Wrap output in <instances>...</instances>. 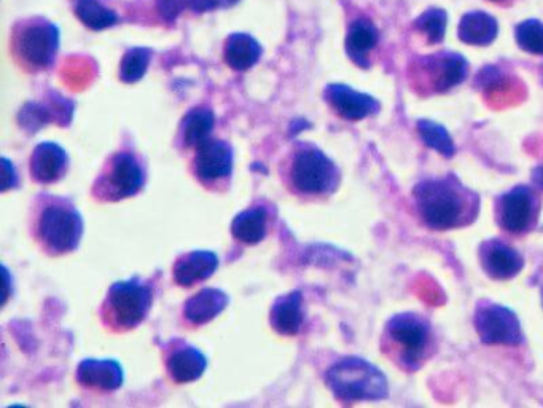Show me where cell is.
<instances>
[{"instance_id":"6da1fadb","label":"cell","mask_w":543,"mask_h":408,"mask_svg":"<svg viewBox=\"0 0 543 408\" xmlns=\"http://www.w3.org/2000/svg\"><path fill=\"white\" fill-rule=\"evenodd\" d=\"M29 235L48 257H61L79 248L83 219L69 198L40 193L29 208Z\"/></svg>"},{"instance_id":"7a4b0ae2","label":"cell","mask_w":543,"mask_h":408,"mask_svg":"<svg viewBox=\"0 0 543 408\" xmlns=\"http://www.w3.org/2000/svg\"><path fill=\"white\" fill-rule=\"evenodd\" d=\"M419 217L432 230H453L477 219L480 198L454 176L419 182L413 190Z\"/></svg>"},{"instance_id":"3957f363","label":"cell","mask_w":543,"mask_h":408,"mask_svg":"<svg viewBox=\"0 0 543 408\" xmlns=\"http://www.w3.org/2000/svg\"><path fill=\"white\" fill-rule=\"evenodd\" d=\"M279 177L298 200L322 201L332 197L341 182L335 161L311 142L297 141L279 163Z\"/></svg>"},{"instance_id":"277c9868","label":"cell","mask_w":543,"mask_h":408,"mask_svg":"<svg viewBox=\"0 0 543 408\" xmlns=\"http://www.w3.org/2000/svg\"><path fill=\"white\" fill-rule=\"evenodd\" d=\"M61 32L53 21L43 16H29L13 24L10 55L26 74L50 71L58 58Z\"/></svg>"},{"instance_id":"5b68a950","label":"cell","mask_w":543,"mask_h":408,"mask_svg":"<svg viewBox=\"0 0 543 408\" xmlns=\"http://www.w3.org/2000/svg\"><path fill=\"white\" fill-rule=\"evenodd\" d=\"M155 300V287L141 278L112 284L99 308L104 329L112 334H125L137 329L149 316Z\"/></svg>"},{"instance_id":"8992f818","label":"cell","mask_w":543,"mask_h":408,"mask_svg":"<svg viewBox=\"0 0 543 408\" xmlns=\"http://www.w3.org/2000/svg\"><path fill=\"white\" fill-rule=\"evenodd\" d=\"M383 348L403 369L418 370L434 350V332L424 316L400 313L387 321Z\"/></svg>"},{"instance_id":"52a82bcc","label":"cell","mask_w":543,"mask_h":408,"mask_svg":"<svg viewBox=\"0 0 543 408\" xmlns=\"http://www.w3.org/2000/svg\"><path fill=\"white\" fill-rule=\"evenodd\" d=\"M325 383L341 402L381 401L389 396V381L372 362L343 357L325 372Z\"/></svg>"},{"instance_id":"ba28073f","label":"cell","mask_w":543,"mask_h":408,"mask_svg":"<svg viewBox=\"0 0 543 408\" xmlns=\"http://www.w3.org/2000/svg\"><path fill=\"white\" fill-rule=\"evenodd\" d=\"M147 182V168L133 149H120L102 163L91 185V195L99 203H118L136 197Z\"/></svg>"},{"instance_id":"9c48e42d","label":"cell","mask_w":543,"mask_h":408,"mask_svg":"<svg viewBox=\"0 0 543 408\" xmlns=\"http://www.w3.org/2000/svg\"><path fill=\"white\" fill-rule=\"evenodd\" d=\"M469 75V61L456 51H438L411 64L413 88L422 95H438L459 87Z\"/></svg>"},{"instance_id":"30bf717a","label":"cell","mask_w":543,"mask_h":408,"mask_svg":"<svg viewBox=\"0 0 543 408\" xmlns=\"http://www.w3.org/2000/svg\"><path fill=\"white\" fill-rule=\"evenodd\" d=\"M192 176L209 192H225L230 187L235 153L227 141L209 138L192 152Z\"/></svg>"},{"instance_id":"8fae6325","label":"cell","mask_w":543,"mask_h":408,"mask_svg":"<svg viewBox=\"0 0 543 408\" xmlns=\"http://www.w3.org/2000/svg\"><path fill=\"white\" fill-rule=\"evenodd\" d=\"M475 329L485 345L516 346L523 342L520 319L507 306L480 302L475 311Z\"/></svg>"},{"instance_id":"7c38bea8","label":"cell","mask_w":543,"mask_h":408,"mask_svg":"<svg viewBox=\"0 0 543 408\" xmlns=\"http://www.w3.org/2000/svg\"><path fill=\"white\" fill-rule=\"evenodd\" d=\"M540 201L531 187L518 185L497 201V222L510 235H524L536 227Z\"/></svg>"},{"instance_id":"4fadbf2b","label":"cell","mask_w":543,"mask_h":408,"mask_svg":"<svg viewBox=\"0 0 543 408\" xmlns=\"http://www.w3.org/2000/svg\"><path fill=\"white\" fill-rule=\"evenodd\" d=\"M165 367L174 383L187 385L200 380L208 367V359L190 343L174 338L165 346Z\"/></svg>"},{"instance_id":"5bb4252c","label":"cell","mask_w":543,"mask_h":408,"mask_svg":"<svg viewBox=\"0 0 543 408\" xmlns=\"http://www.w3.org/2000/svg\"><path fill=\"white\" fill-rule=\"evenodd\" d=\"M324 99L338 117L348 122H359L372 117L379 110L378 101L343 83H332L324 90Z\"/></svg>"},{"instance_id":"9a60e30c","label":"cell","mask_w":543,"mask_h":408,"mask_svg":"<svg viewBox=\"0 0 543 408\" xmlns=\"http://www.w3.org/2000/svg\"><path fill=\"white\" fill-rule=\"evenodd\" d=\"M74 114V102L67 101L58 93L48 96L47 104L43 102H28L18 114L21 128L28 133H37L48 123L67 125Z\"/></svg>"},{"instance_id":"2e32d148","label":"cell","mask_w":543,"mask_h":408,"mask_svg":"<svg viewBox=\"0 0 543 408\" xmlns=\"http://www.w3.org/2000/svg\"><path fill=\"white\" fill-rule=\"evenodd\" d=\"M75 380L83 389L91 393H115L122 388L123 375L122 365L117 361H98V359H85L80 362L75 372Z\"/></svg>"},{"instance_id":"e0dca14e","label":"cell","mask_w":543,"mask_h":408,"mask_svg":"<svg viewBox=\"0 0 543 408\" xmlns=\"http://www.w3.org/2000/svg\"><path fill=\"white\" fill-rule=\"evenodd\" d=\"M67 169H69L67 152L56 142H42L32 150L29 174L36 184H56L66 176Z\"/></svg>"},{"instance_id":"ac0fdd59","label":"cell","mask_w":543,"mask_h":408,"mask_svg":"<svg viewBox=\"0 0 543 408\" xmlns=\"http://www.w3.org/2000/svg\"><path fill=\"white\" fill-rule=\"evenodd\" d=\"M228 302L230 299L225 292L214 287H206L203 291L188 297L187 302L182 306V311H180L182 324L188 329H200L214 321L227 308Z\"/></svg>"},{"instance_id":"d6986e66","label":"cell","mask_w":543,"mask_h":408,"mask_svg":"<svg viewBox=\"0 0 543 408\" xmlns=\"http://www.w3.org/2000/svg\"><path fill=\"white\" fill-rule=\"evenodd\" d=\"M480 259L488 276L497 281L515 278L524 267L523 255L501 240L486 241L481 246Z\"/></svg>"},{"instance_id":"ffe728a7","label":"cell","mask_w":543,"mask_h":408,"mask_svg":"<svg viewBox=\"0 0 543 408\" xmlns=\"http://www.w3.org/2000/svg\"><path fill=\"white\" fill-rule=\"evenodd\" d=\"M219 268V257L211 251H192L179 255L172 267L177 286L190 289L211 278Z\"/></svg>"},{"instance_id":"44dd1931","label":"cell","mask_w":543,"mask_h":408,"mask_svg":"<svg viewBox=\"0 0 543 408\" xmlns=\"http://www.w3.org/2000/svg\"><path fill=\"white\" fill-rule=\"evenodd\" d=\"M379 44V31L367 16H359L351 21L346 32L344 48L349 59L356 66L368 69L372 66V56Z\"/></svg>"},{"instance_id":"7402d4cb","label":"cell","mask_w":543,"mask_h":408,"mask_svg":"<svg viewBox=\"0 0 543 408\" xmlns=\"http://www.w3.org/2000/svg\"><path fill=\"white\" fill-rule=\"evenodd\" d=\"M273 214L270 211V204H252L251 208L239 212L238 216L231 222V235L239 243L254 246L262 243L270 230Z\"/></svg>"},{"instance_id":"603a6c76","label":"cell","mask_w":543,"mask_h":408,"mask_svg":"<svg viewBox=\"0 0 543 408\" xmlns=\"http://www.w3.org/2000/svg\"><path fill=\"white\" fill-rule=\"evenodd\" d=\"M215 126V115L209 107L198 106L188 110L177 130V144L180 150H195L211 138Z\"/></svg>"},{"instance_id":"cb8c5ba5","label":"cell","mask_w":543,"mask_h":408,"mask_svg":"<svg viewBox=\"0 0 543 408\" xmlns=\"http://www.w3.org/2000/svg\"><path fill=\"white\" fill-rule=\"evenodd\" d=\"M305 321L303 314V295L301 292H289L281 295L271 306L270 324L279 335L293 337L300 332Z\"/></svg>"},{"instance_id":"d4e9b609","label":"cell","mask_w":543,"mask_h":408,"mask_svg":"<svg viewBox=\"0 0 543 408\" xmlns=\"http://www.w3.org/2000/svg\"><path fill=\"white\" fill-rule=\"evenodd\" d=\"M263 48L251 34L235 32L223 45V59L236 72L249 71L262 58Z\"/></svg>"},{"instance_id":"484cf974","label":"cell","mask_w":543,"mask_h":408,"mask_svg":"<svg viewBox=\"0 0 543 408\" xmlns=\"http://www.w3.org/2000/svg\"><path fill=\"white\" fill-rule=\"evenodd\" d=\"M499 32L496 18L486 12H470L459 23V39L467 45L486 47L493 44Z\"/></svg>"},{"instance_id":"4316f807","label":"cell","mask_w":543,"mask_h":408,"mask_svg":"<svg viewBox=\"0 0 543 408\" xmlns=\"http://www.w3.org/2000/svg\"><path fill=\"white\" fill-rule=\"evenodd\" d=\"M74 13L91 31H104L118 23L117 12L102 5L99 0H72Z\"/></svg>"},{"instance_id":"83f0119b","label":"cell","mask_w":543,"mask_h":408,"mask_svg":"<svg viewBox=\"0 0 543 408\" xmlns=\"http://www.w3.org/2000/svg\"><path fill=\"white\" fill-rule=\"evenodd\" d=\"M158 15L166 23H174L184 12L206 13L219 8L215 0H155Z\"/></svg>"},{"instance_id":"f1b7e54d","label":"cell","mask_w":543,"mask_h":408,"mask_svg":"<svg viewBox=\"0 0 543 408\" xmlns=\"http://www.w3.org/2000/svg\"><path fill=\"white\" fill-rule=\"evenodd\" d=\"M152 51L149 48H131L123 55L120 63V80L123 83H136L144 77L149 69Z\"/></svg>"},{"instance_id":"f546056e","label":"cell","mask_w":543,"mask_h":408,"mask_svg":"<svg viewBox=\"0 0 543 408\" xmlns=\"http://www.w3.org/2000/svg\"><path fill=\"white\" fill-rule=\"evenodd\" d=\"M418 133L427 147L437 150L438 153H442L445 157H453L454 152H456L450 133L442 125L430 122V120H419Z\"/></svg>"},{"instance_id":"4dcf8cb0","label":"cell","mask_w":543,"mask_h":408,"mask_svg":"<svg viewBox=\"0 0 543 408\" xmlns=\"http://www.w3.org/2000/svg\"><path fill=\"white\" fill-rule=\"evenodd\" d=\"M448 15L442 8H429L415 21L419 34L426 37L429 44H440L445 39Z\"/></svg>"},{"instance_id":"1f68e13d","label":"cell","mask_w":543,"mask_h":408,"mask_svg":"<svg viewBox=\"0 0 543 408\" xmlns=\"http://www.w3.org/2000/svg\"><path fill=\"white\" fill-rule=\"evenodd\" d=\"M516 44L531 55H543V23L526 20L516 26Z\"/></svg>"},{"instance_id":"d6a6232c","label":"cell","mask_w":543,"mask_h":408,"mask_svg":"<svg viewBox=\"0 0 543 408\" xmlns=\"http://www.w3.org/2000/svg\"><path fill=\"white\" fill-rule=\"evenodd\" d=\"M477 85L483 91H497L505 85L504 72L499 67L486 66L478 75Z\"/></svg>"},{"instance_id":"836d02e7","label":"cell","mask_w":543,"mask_h":408,"mask_svg":"<svg viewBox=\"0 0 543 408\" xmlns=\"http://www.w3.org/2000/svg\"><path fill=\"white\" fill-rule=\"evenodd\" d=\"M532 181H534V184H536L539 189L543 190V166H537V168L532 171Z\"/></svg>"},{"instance_id":"e575fe53","label":"cell","mask_w":543,"mask_h":408,"mask_svg":"<svg viewBox=\"0 0 543 408\" xmlns=\"http://www.w3.org/2000/svg\"><path fill=\"white\" fill-rule=\"evenodd\" d=\"M215 2H217L219 8H228L238 4V2H241V0H215Z\"/></svg>"},{"instance_id":"d590c367","label":"cell","mask_w":543,"mask_h":408,"mask_svg":"<svg viewBox=\"0 0 543 408\" xmlns=\"http://www.w3.org/2000/svg\"><path fill=\"white\" fill-rule=\"evenodd\" d=\"M489 2H494L497 5L508 4V2H513V0H489Z\"/></svg>"}]
</instances>
